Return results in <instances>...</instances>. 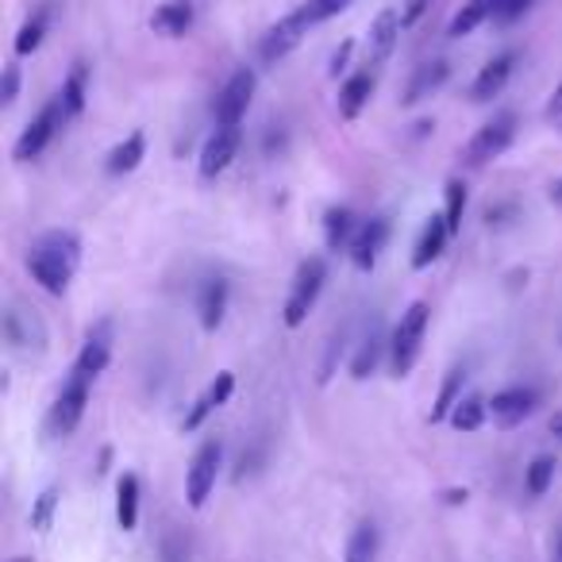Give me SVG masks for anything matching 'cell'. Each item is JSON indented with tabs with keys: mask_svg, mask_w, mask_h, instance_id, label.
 I'll return each mask as SVG.
<instances>
[{
	"mask_svg": "<svg viewBox=\"0 0 562 562\" xmlns=\"http://www.w3.org/2000/svg\"><path fill=\"white\" fill-rule=\"evenodd\" d=\"M401 32H405V16H401V12H393V9L378 12V20L370 24V66H382L385 58L393 55Z\"/></svg>",
	"mask_w": 562,
	"mask_h": 562,
	"instance_id": "16",
	"label": "cell"
},
{
	"mask_svg": "<svg viewBox=\"0 0 562 562\" xmlns=\"http://www.w3.org/2000/svg\"><path fill=\"white\" fill-rule=\"evenodd\" d=\"M16 97H20V66L9 63V66H4V78H0V104H4V109H12V104H16Z\"/></svg>",
	"mask_w": 562,
	"mask_h": 562,
	"instance_id": "37",
	"label": "cell"
},
{
	"mask_svg": "<svg viewBox=\"0 0 562 562\" xmlns=\"http://www.w3.org/2000/svg\"><path fill=\"white\" fill-rule=\"evenodd\" d=\"M485 20H493V0H467L459 12H454L451 27H447V35L451 40H462V35H474L477 27L485 24Z\"/></svg>",
	"mask_w": 562,
	"mask_h": 562,
	"instance_id": "27",
	"label": "cell"
},
{
	"mask_svg": "<svg viewBox=\"0 0 562 562\" xmlns=\"http://www.w3.org/2000/svg\"><path fill=\"white\" fill-rule=\"evenodd\" d=\"M143 158H147V139H143V132H132L124 143H116V147L109 150V158H104V170H109L112 178H124V173L139 170Z\"/></svg>",
	"mask_w": 562,
	"mask_h": 562,
	"instance_id": "21",
	"label": "cell"
},
{
	"mask_svg": "<svg viewBox=\"0 0 562 562\" xmlns=\"http://www.w3.org/2000/svg\"><path fill=\"white\" fill-rule=\"evenodd\" d=\"M554 467H559V462H554L551 454H536V459H531V467L524 470V490H528L531 497H543V493L551 490V482H554Z\"/></svg>",
	"mask_w": 562,
	"mask_h": 562,
	"instance_id": "31",
	"label": "cell"
},
{
	"mask_svg": "<svg viewBox=\"0 0 562 562\" xmlns=\"http://www.w3.org/2000/svg\"><path fill=\"white\" fill-rule=\"evenodd\" d=\"M551 562H562V528H559V536H554V547H551Z\"/></svg>",
	"mask_w": 562,
	"mask_h": 562,
	"instance_id": "46",
	"label": "cell"
},
{
	"mask_svg": "<svg viewBox=\"0 0 562 562\" xmlns=\"http://www.w3.org/2000/svg\"><path fill=\"white\" fill-rule=\"evenodd\" d=\"M462 370L454 367V370H447V378H443V385H439V397H436V405H431V413H428V420L431 424H443V420H451V413H454V405L462 401Z\"/></svg>",
	"mask_w": 562,
	"mask_h": 562,
	"instance_id": "29",
	"label": "cell"
},
{
	"mask_svg": "<svg viewBox=\"0 0 562 562\" xmlns=\"http://www.w3.org/2000/svg\"><path fill=\"white\" fill-rule=\"evenodd\" d=\"M447 239H451V224H447L443 212H431L420 239H416V247H413V270H428L431 262H439L447 250Z\"/></svg>",
	"mask_w": 562,
	"mask_h": 562,
	"instance_id": "14",
	"label": "cell"
},
{
	"mask_svg": "<svg viewBox=\"0 0 562 562\" xmlns=\"http://www.w3.org/2000/svg\"><path fill=\"white\" fill-rule=\"evenodd\" d=\"M196 316H201L204 331H216L227 316V281L224 278H209L196 293Z\"/></svg>",
	"mask_w": 562,
	"mask_h": 562,
	"instance_id": "18",
	"label": "cell"
},
{
	"mask_svg": "<svg viewBox=\"0 0 562 562\" xmlns=\"http://www.w3.org/2000/svg\"><path fill=\"white\" fill-rule=\"evenodd\" d=\"M86 97H89V66L74 63L70 74H66V81H63V93H58V104H63L66 120L81 116V109H86Z\"/></svg>",
	"mask_w": 562,
	"mask_h": 562,
	"instance_id": "23",
	"label": "cell"
},
{
	"mask_svg": "<svg viewBox=\"0 0 562 562\" xmlns=\"http://www.w3.org/2000/svg\"><path fill=\"white\" fill-rule=\"evenodd\" d=\"M443 196H447L443 216H447V224H451V235H459L462 232V216H467V186H462L459 178H451V181H447V189H443Z\"/></svg>",
	"mask_w": 562,
	"mask_h": 562,
	"instance_id": "33",
	"label": "cell"
},
{
	"mask_svg": "<svg viewBox=\"0 0 562 562\" xmlns=\"http://www.w3.org/2000/svg\"><path fill=\"white\" fill-rule=\"evenodd\" d=\"M428 324H431V308L424 305V301H413V305L401 313L397 328H393V339H390V370H393V378L413 374V367L420 362Z\"/></svg>",
	"mask_w": 562,
	"mask_h": 562,
	"instance_id": "2",
	"label": "cell"
},
{
	"mask_svg": "<svg viewBox=\"0 0 562 562\" xmlns=\"http://www.w3.org/2000/svg\"><path fill=\"white\" fill-rule=\"evenodd\" d=\"M485 420H490V401H485L482 393H467L451 413L454 431H477Z\"/></svg>",
	"mask_w": 562,
	"mask_h": 562,
	"instance_id": "28",
	"label": "cell"
},
{
	"mask_svg": "<svg viewBox=\"0 0 562 562\" xmlns=\"http://www.w3.org/2000/svg\"><path fill=\"white\" fill-rule=\"evenodd\" d=\"M162 562H189V543L178 531H166L162 536Z\"/></svg>",
	"mask_w": 562,
	"mask_h": 562,
	"instance_id": "38",
	"label": "cell"
},
{
	"mask_svg": "<svg viewBox=\"0 0 562 562\" xmlns=\"http://www.w3.org/2000/svg\"><path fill=\"white\" fill-rule=\"evenodd\" d=\"M66 124V112H63V104H58V97L47 104V109L40 112V116L32 120V127H27L24 135H20V143H16V162H32V158H40L43 150L50 147V139L58 135V127Z\"/></svg>",
	"mask_w": 562,
	"mask_h": 562,
	"instance_id": "10",
	"label": "cell"
},
{
	"mask_svg": "<svg viewBox=\"0 0 562 562\" xmlns=\"http://www.w3.org/2000/svg\"><path fill=\"white\" fill-rule=\"evenodd\" d=\"M9 562H32V559H24V554H20V559H9Z\"/></svg>",
	"mask_w": 562,
	"mask_h": 562,
	"instance_id": "48",
	"label": "cell"
},
{
	"mask_svg": "<svg viewBox=\"0 0 562 562\" xmlns=\"http://www.w3.org/2000/svg\"><path fill=\"white\" fill-rule=\"evenodd\" d=\"M55 513H58V485H47V490H43L40 497H35V505H32V528L35 531H50Z\"/></svg>",
	"mask_w": 562,
	"mask_h": 562,
	"instance_id": "34",
	"label": "cell"
},
{
	"mask_svg": "<svg viewBox=\"0 0 562 562\" xmlns=\"http://www.w3.org/2000/svg\"><path fill=\"white\" fill-rule=\"evenodd\" d=\"M424 9H428V0H405V12H401V16H405V27H413L416 20L424 16Z\"/></svg>",
	"mask_w": 562,
	"mask_h": 562,
	"instance_id": "41",
	"label": "cell"
},
{
	"mask_svg": "<svg viewBox=\"0 0 562 562\" xmlns=\"http://www.w3.org/2000/svg\"><path fill=\"white\" fill-rule=\"evenodd\" d=\"M116 520L124 531L139 528V477L135 474H124L116 482Z\"/></svg>",
	"mask_w": 562,
	"mask_h": 562,
	"instance_id": "25",
	"label": "cell"
},
{
	"mask_svg": "<svg viewBox=\"0 0 562 562\" xmlns=\"http://www.w3.org/2000/svg\"><path fill=\"white\" fill-rule=\"evenodd\" d=\"M447 81V63H424L420 70L413 74V81H408L405 89V104L413 109V104H420L424 97H431L439 86Z\"/></svg>",
	"mask_w": 562,
	"mask_h": 562,
	"instance_id": "26",
	"label": "cell"
},
{
	"mask_svg": "<svg viewBox=\"0 0 562 562\" xmlns=\"http://www.w3.org/2000/svg\"><path fill=\"white\" fill-rule=\"evenodd\" d=\"M239 147H243V132H239V127H216V132L209 135V143L201 147V158H196V170H201V178L204 181H216L220 173H224L227 166L235 162Z\"/></svg>",
	"mask_w": 562,
	"mask_h": 562,
	"instance_id": "9",
	"label": "cell"
},
{
	"mask_svg": "<svg viewBox=\"0 0 562 562\" xmlns=\"http://www.w3.org/2000/svg\"><path fill=\"white\" fill-rule=\"evenodd\" d=\"M370 93H374V74L359 70L339 86V116L344 120H359L362 109L370 104Z\"/></svg>",
	"mask_w": 562,
	"mask_h": 562,
	"instance_id": "20",
	"label": "cell"
},
{
	"mask_svg": "<svg viewBox=\"0 0 562 562\" xmlns=\"http://www.w3.org/2000/svg\"><path fill=\"white\" fill-rule=\"evenodd\" d=\"M220 462H224V447H220V439H204V443L196 447L189 470H186V501H189V508L209 505L212 490H216Z\"/></svg>",
	"mask_w": 562,
	"mask_h": 562,
	"instance_id": "4",
	"label": "cell"
},
{
	"mask_svg": "<svg viewBox=\"0 0 562 562\" xmlns=\"http://www.w3.org/2000/svg\"><path fill=\"white\" fill-rule=\"evenodd\" d=\"M308 27H313V20L305 16V9L290 12V16H281L278 24L262 35V43H258V55H262V63H281L290 50H297L301 40L308 35Z\"/></svg>",
	"mask_w": 562,
	"mask_h": 562,
	"instance_id": "8",
	"label": "cell"
},
{
	"mask_svg": "<svg viewBox=\"0 0 562 562\" xmlns=\"http://www.w3.org/2000/svg\"><path fill=\"white\" fill-rule=\"evenodd\" d=\"M109 362H112V336H109V324H101L97 331H89L86 347H81L78 362H74V374L93 382L97 374L109 370Z\"/></svg>",
	"mask_w": 562,
	"mask_h": 562,
	"instance_id": "17",
	"label": "cell"
},
{
	"mask_svg": "<svg viewBox=\"0 0 562 562\" xmlns=\"http://www.w3.org/2000/svg\"><path fill=\"white\" fill-rule=\"evenodd\" d=\"M513 66H516L513 50H505V55H497L493 63H485L482 70H477L474 86H470V101L485 104V101H493V97H501V89H505L508 78H513Z\"/></svg>",
	"mask_w": 562,
	"mask_h": 562,
	"instance_id": "15",
	"label": "cell"
},
{
	"mask_svg": "<svg viewBox=\"0 0 562 562\" xmlns=\"http://www.w3.org/2000/svg\"><path fill=\"white\" fill-rule=\"evenodd\" d=\"M382 331H370V336L367 339H362V344H359V351H355V359H351V378H359V382H362V378H370V374H374V367H378V359H382Z\"/></svg>",
	"mask_w": 562,
	"mask_h": 562,
	"instance_id": "30",
	"label": "cell"
},
{
	"mask_svg": "<svg viewBox=\"0 0 562 562\" xmlns=\"http://www.w3.org/2000/svg\"><path fill=\"white\" fill-rule=\"evenodd\" d=\"M378 547H382V536H378V524H374V520L355 524L351 539H347L344 562H378Z\"/></svg>",
	"mask_w": 562,
	"mask_h": 562,
	"instance_id": "24",
	"label": "cell"
},
{
	"mask_svg": "<svg viewBox=\"0 0 562 562\" xmlns=\"http://www.w3.org/2000/svg\"><path fill=\"white\" fill-rule=\"evenodd\" d=\"M81 266V239L66 227H55V232H43L40 239L27 250V273L32 281H40V290L63 297L70 290L74 273Z\"/></svg>",
	"mask_w": 562,
	"mask_h": 562,
	"instance_id": "1",
	"label": "cell"
},
{
	"mask_svg": "<svg viewBox=\"0 0 562 562\" xmlns=\"http://www.w3.org/2000/svg\"><path fill=\"white\" fill-rule=\"evenodd\" d=\"M516 139V116L513 112H501L497 120H490L485 127H477L474 139L467 143V166H474V170H482V166H490L493 158H501L508 147H513Z\"/></svg>",
	"mask_w": 562,
	"mask_h": 562,
	"instance_id": "6",
	"label": "cell"
},
{
	"mask_svg": "<svg viewBox=\"0 0 562 562\" xmlns=\"http://www.w3.org/2000/svg\"><path fill=\"white\" fill-rule=\"evenodd\" d=\"M539 397L536 390H524V385H513V390H501L493 393L490 401V416L497 428H516V424H524L531 413H536Z\"/></svg>",
	"mask_w": 562,
	"mask_h": 562,
	"instance_id": "13",
	"label": "cell"
},
{
	"mask_svg": "<svg viewBox=\"0 0 562 562\" xmlns=\"http://www.w3.org/2000/svg\"><path fill=\"white\" fill-rule=\"evenodd\" d=\"M351 55H355V43L347 40L344 47H339L336 55H331V70H328L331 78H339V74H347V63H351Z\"/></svg>",
	"mask_w": 562,
	"mask_h": 562,
	"instance_id": "40",
	"label": "cell"
},
{
	"mask_svg": "<svg viewBox=\"0 0 562 562\" xmlns=\"http://www.w3.org/2000/svg\"><path fill=\"white\" fill-rule=\"evenodd\" d=\"M255 89H258V74L255 70H235L232 78H227V86L220 89L216 104H212V112H216V127H239L243 116H247L250 101H255Z\"/></svg>",
	"mask_w": 562,
	"mask_h": 562,
	"instance_id": "7",
	"label": "cell"
},
{
	"mask_svg": "<svg viewBox=\"0 0 562 562\" xmlns=\"http://www.w3.org/2000/svg\"><path fill=\"white\" fill-rule=\"evenodd\" d=\"M324 281H328V262H324L321 255L305 258V262L297 266L293 290H290V297H285V308H281L285 328H301V324L308 321V313H313L316 297H321V290H324Z\"/></svg>",
	"mask_w": 562,
	"mask_h": 562,
	"instance_id": "3",
	"label": "cell"
},
{
	"mask_svg": "<svg viewBox=\"0 0 562 562\" xmlns=\"http://www.w3.org/2000/svg\"><path fill=\"white\" fill-rule=\"evenodd\" d=\"M43 40H47V9H40L32 20H27L24 27H20V35H16V55L20 58L35 55V50L43 47Z\"/></svg>",
	"mask_w": 562,
	"mask_h": 562,
	"instance_id": "32",
	"label": "cell"
},
{
	"mask_svg": "<svg viewBox=\"0 0 562 562\" xmlns=\"http://www.w3.org/2000/svg\"><path fill=\"white\" fill-rule=\"evenodd\" d=\"M109 462H112V451L104 447V451H101V467H97V470H101V474H109Z\"/></svg>",
	"mask_w": 562,
	"mask_h": 562,
	"instance_id": "47",
	"label": "cell"
},
{
	"mask_svg": "<svg viewBox=\"0 0 562 562\" xmlns=\"http://www.w3.org/2000/svg\"><path fill=\"white\" fill-rule=\"evenodd\" d=\"M355 232H359V220H355L351 209L336 204V209L324 212V243H328V250H351Z\"/></svg>",
	"mask_w": 562,
	"mask_h": 562,
	"instance_id": "22",
	"label": "cell"
},
{
	"mask_svg": "<svg viewBox=\"0 0 562 562\" xmlns=\"http://www.w3.org/2000/svg\"><path fill=\"white\" fill-rule=\"evenodd\" d=\"M528 9H531V0H493V20H497V24H513V20H520Z\"/></svg>",
	"mask_w": 562,
	"mask_h": 562,
	"instance_id": "36",
	"label": "cell"
},
{
	"mask_svg": "<svg viewBox=\"0 0 562 562\" xmlns=\"http://www.w3.org/2000/svg\"><path fill=\"white\" fill-rule=\"evenodd\" d=\"M347 4H351V0H305L301 9H305V16L313 20V24H324V20L339 16V12H344Z\"/></svg>",
	"mask_w": 562,
	"mask_h": 562,
	"instance_id": "35",
	"label": "cell"
},
{
	"mask_svg": "<svg viewBox=\"0 0 562 562\" xmlns=\"http://www.w3.org/2000/svg\"><path fill=\"white\" fill-rule=\"evenodd\" d=\"M551 204L562 209V178H554V186H551Z\"/></svg>",
	"mask_w": 562,
	"mask_h": 562,
	"instance_id": "45",
	"label": "cell"
},
{
	"mask_svg": "<svg viewBox=\"0 0 562 562\" xmlns=\"http://www.w3.org/2000/svg\"><path fill=\"white\" fill-rule=\"evenodd\" d=\"M551 436H554V439H562V408L551 416Z\"/></svg>",
	"mask_w": 562,
	"mask_h": 562,
	"instance_id": "44",
	"label": "cell"
},
{
	"mask_svg": "<svg viewBox=\"0 0 562 562\" xmlns=\"http://www.w3.org/2000/svg\"><path fill=\"white\" fill-rule=\"evenodd\" d=\"M467 497H470L467 490H447L443 493V505H467Z\"/></svg>",
	"mask_w": 562,
	"mask_h": 562,
	"instance_id": "43",
	"label": "cell"
},
{
	"mask_svg": "<svg viewBox=\"0 0 562 562\" xmlns=\"http://www.w3.org/2000/svg\"><path fill=\"white\" fill-rule=\"evenodd\" d=\"M150 27L158 35H166V40H181L193 27V4L189 0H166V4L155 9V16H150Z\"/></svg>",
	"mask_w": 562,
	"mask_h": 562,
	"instance_id": "19",
	"label": "cell"
},
{
	"mask_svg": "<svg viewBox=\"0 0 562 562\" xmlns=\"http://www.w3.org/2000/svg\"><path fill=\"white\" fill-rule=\"evenodd\" d=\"M232 393H235V374H227V370H220L216 378H212L209 385H204V393L201 397L189 405V413H186V420H181V431H196L204 420H209L216 408H224L227 401H232Z\"/></svg>",
	"mask_w": 562,
	"mask_h": 562,
	"instance_id": "12",
	"label": "cell"
},
{
	"mask_svg": "<svg viewBox=\"0 0 562 562\" xmlns=\"http://www.w3.org/2000/svg\"><path fill=\"white\" fill-rule=\"evenodd\" d=\"M513 216H516V204H490V209H485V224L490 227H505Z\"/></svg>",
	"mask_w": 562,
	"mask_h": 562,
	"instance_id": "39",
	"label": "cell"
},
{
	"mask_svg": "<svg viewBox=\"0 0 562 562\" xmlns=\"http://www.w3.org/2000/svg\"><path fill=\"white\" fill-rule=\"evenodd\" d=\"M385 243H390V224H385L382 216H374V220H362L359 224V232H355V239H351V262H355V270H362V273H370L378 266V258H382V250H385Z\"/></svg>",
	"mask_w": 562,
	"mask_h": 562,
	"instance_id": "11",
	"label": "cell"
},
{
	"mask_svg": "<svg viewBox=\"0 0 562 562\" xmlns=\"http://www.w3.org/2000/svg\"><path fill=\"white\" fill-rule=\"evenodd\" d=\"M547 120H562V81L551 93V101H547Z\"/></svg>",
	"mask_w": 562,
	"mask_h": 562,
	"instance_id": "42",
	"label": "cell"
},
{
	"mask_svg": "<svg viewBox=\"0 0 562 562\" xmlns=\"http://www.w3.org/2000/svg\"><path fill=\"white\" fill-rule=\"evenodd\" d=\"M89 378H78L74 374L70 382L63 385L58 401L50 405V416H47V436L50 439H70L78 431L81 416H86V405H89Z\"/></svg>",
	"mask_w": 562,
	"mask_h": 562,
	"instance_id": "5",
	"label": "cell"
}]
</instances>
